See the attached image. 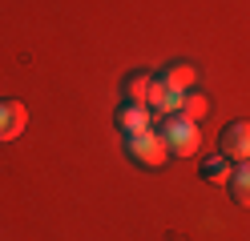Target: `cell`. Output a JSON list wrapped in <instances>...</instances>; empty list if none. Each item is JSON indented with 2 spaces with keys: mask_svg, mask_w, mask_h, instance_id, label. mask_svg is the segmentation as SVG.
Returning a JSON list of instances; mask_svg holds the SVG:
<instances>
[{
  "mask_svg": "<svg viewBox=\"0 0 250 241\" xmlns=\"http://www.w3.org/2000/svg\"><path fill=\"white\" fill-rule=\"evenodd\" d=\"M117 129H121V137H133V133H146V129H153V112H149V105H129L125 101L121 109H117Z\"/></svg>",
  "mask_w": 250,
  "mask_h": 241,
  "instance_id": "277c9868",
  "label": "cell"
},
{
  "mask_svg": "<svg viewBox=\"0 0 250 241\" xmlns=\"http://www.w3.org/2000/svg\"><path fill=\"white\" fill-rule=\"evenodd\" d=\"M153 133L166 141L169 157H194L198 145H202V133H198V121H186L182 112H169V117H158Z\"/></svg>",
  "mask_w": 250,
  "mask_h": 241,
  "instance_id": "6da1fadb",
  "label": "cell"
},
{
  "mask_svg": "<svg viewBox=\"0 0 250 241\" xmlns=\"http://www.w3.org/2000/svg\"><path fill=\"white\" fill-rule=\"evenodd\" d=\"M149 89H153V76L142 73V69L121 80V93H125V101H129V105H146L149 101Z\"/></svg>",
  "mask_w": 250,
  "mask_h": 241,
  "instance_id": "52a82bcc",
  "label": "cell"
},
{
  "mask_svg": "<svg viewBox=\"0 0 250 241\" xmlns=\"http://www.w3.org/2000/svg\"><path fill=\"white\" fill-rule=\"evenodd\" d=\"M218 149L226 161H250V121H230L218 137Z\"/></svg>",
  "mask_w": 250,
  "mask_h": 241,
  "instance_id": "3957f363",
  "label": "cell"
},
{
  "mask_svg": "<svg viewBox=\"0 0 250 241\" xmlns=\"http://www.w3.org/2000/svg\"><path fill=\"white\" fill-rule=\"evenodd\" d=\"M162 80H169V85L182 89V93H190L198 85V69H194V64H186V60H169L166 69H162Z\"/></svg>",
  "mask_w": 250,
  "mask_h": 241,
  "instance_id": "ba28073f",
  "label": "cell"
},
{
  "mask_svg": "<svg viewBox=\"0 0 250 241\" xmlns=\"http://www.w3.org/2000/svg\"><path fill=\"white\" fill-rule=\"evenodd\" d=\"M198 173H202V181H206V185H226L234 169H230V161L218 153V157H210V161H202V169H198Z\"/></svg>",
  "mask_w": 250,
  "mask_h": 241,
  "instance_id": "30bf717a",
  "label": "cell"
},
{
  "mask_svg": "<svg viewBox=\"0 0 250 241\" xmlns=\"http://www.w3.org/2000/svg\"><path fill=\"white\" fill-rule=\"evenodd\" d=\"M125 157H129L133 165H142V169H162L169 161V149H166V141L153 133V129H146V133L125 137Z\"/></svg>",
  "mask_w": 250,
  "mask_h": 241,
  "instance_id": "7a4b0ae2",
  "label": "cell"
},
{
  "mask_svg": "<svg viewBox=\"0 0 250 241\" xmlns=\"http://www.w3.org/2000/svg\"><path fill=\"white\" fill-rule=\"evenodd\" d=\"M182 89H174L169 80H162V76H153V89H149V109H158V117H169V112H178L182 109Z\"/></svg>",
  "mask_w": 250,
  "mask_h": 241,
  "instance_id": "5b68a950",
  "label": "cell"
},
{
  "mask_svg": "<svg viewBox=\"0 0 250 241\" xmlns=\"http://www.w3.org/2000/svg\"><path fill=\"white\" fill-rule=\"evenodd\" d=\"M24 121H28V112H24L21 101H0V141L21 137L24 133Z\"/></svg>",
  "mask_w": 250,
  "mask_h": 241,
  "instance_id": "8992f818",
  "label": "cell"
},
{
  "mask_svg": "<svg viewBox=\"0 0 250 241\" xmlns=\"http://www.w3.org/2000/svg\"><path fill=\"white\" fill-rule=\"evenodd\" d=\"M226 189H230V197H234V205H242V209H250V161H238V169L230 173V181H226Z\"/></svg>",
  "mask_w": 250,
  "mask_h": 241,
  "instance_id": "9c48e42d",
  "label": "cell"
},
{
  "mask_svg": "<svg viewBox=\"0 0 250 241\" xmlns=\"http://www.w3.org/2000/svg\"><path fill=\"white\" fill-rule=\"evenodd\" d=\"M206 109H210V105H206V96L190 89V93L182 96V109H178V112H182L186 121H202V117H206Z\"/></svg>",
  "mask_w": 250,
  "mask_h": 241,
  "instance_id": "8fae6325",
  "label": "cell"
}]
</instances>
